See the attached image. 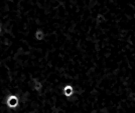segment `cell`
<instances>
[{
	"label": "cell",
	"instance_id": "obj_4",
	"mask_svg": "<svg viewBox=\"0 0 135 113\" xmlns=\"http://www.w3.org/2000/svg\"><path fill=\"white\" fill-rule=\"evenodd\" d=\"M45 37H46V33L42 29L38 28L35 30V32H34V39L36 40V41L42 42V41H45Z\"/></svg>",
	"mask_w": 135,
	"mask_h": 113
},
{
	"label": "cell",
	"instance_id": "obj_1",
	"mask_svg": "<svg viewBox=\"0 0 135 113\" xmlns=\"http://www.w3.org/2000/svg\"><path fill=\"white\" fill-rule=\"evenodd\" d=\"M21 78L9 68L0 67V113H57V104L46 103L42 94L32 98L31 92L25 90L30 83H25L20 90Z\"/></svg>",
	"mask_w": 135,
	"mask_h": 113
},
{
	"label": "cell",
	"instance_id": "obj_5",
	"mask_svg": "<svg viewBox=\"0 0 135 113\" xmlns=\"http://www.w3.org/2000/svg\"><path fill=\"white\" fill-rule=\"evenodd\" d=\"M106 22V17L104 14H102V13H98L95 17V24L96 25H98V26H100L102 25L103 23Z\"/></svg>",
	"mask_w": 135,
	"mask_h": 113
},
{
	"label": "cell",
	"instance_id": "obj_2",
	"mask_svg": "<svg viewBox=\"0 0 135 113\" xmlns=\"http://www.w3.org/2000/svg\"><path fill=\"white\" fill-rule=\"evenodd\" d=\"M31 89L34 92H37L40 93L41 92V90L44 89V83L41 82V80H40L38 78H32L31 79V85H30Z\"/></svg>",
	"mask_w": 135,
	"mask_h": 113
},
{
	"label": "cell",
	"instance_id": "obj_7",
	"mask_svg": "<svg viewBox=\"0 0 135 113\" xmlns=\"http://www.w3.org/2000/svg\"><path fill=\"white\" fill-rule=\"evenodd\" d=\"M134 21H135V14H134Z\"/></svg>",
	"mask_w": 135,
	"mask_h": 113
},
{
	"label": "cell",
	"instance_id": "obj_3",
	"mask_svg": "<svg viewBox=\"0 0 135 113\" xmlns=\"http://www.w3.org/2000/svg\"><path fill=\"white\" fill-rule=\"evenodd\" d=\"M62 95L65 97H67V98H71V97H73L75 95V88H74V86L72 84H66L64 85V87H62Z\"/></svg>",
	"mask_w": 135,
	"mask_h": 113
},
{
	"label": "cell",
	"instance_id": "obj_6",
	"mask_svg": "<svg viewBox=\"0 0 135 113\" xmlns=\"http://www.w3.org/2000/svg\"><path fill=\"white\" fill-rule=\"evenodd\" d=\"M1 31H2V24L0 23V33H1Z\"/></svg>",
	"mask_w": 135,
	"mask_h": 113
}]
</instances>
